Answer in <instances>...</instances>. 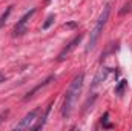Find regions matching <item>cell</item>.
Returning <instances> with one entry per match:
<instances>
[{
  "label": "cell",
  "instance_id": "obj_1",
  "mask_svg": "<svg viewBox=\"0 0 132 131\" xmlns=\"http://www.w3.org/2000/svg\"><path fill=\"white\" fill-rule=\"evenodd\" d=\"M83 80H85V74L80 72L78 76L74 77V80L71 82L68 91H66L65 96V102H63V108H62V116L63 119H68L71 114H72V110L77 103V99H78V94L83 88Z\"/></svg>",
  "mask_w": 132,
  "mask_h": 131
},
{
  "label": "cell",
  "instance_id": "obj_2",
  "mask_svg": "<svg viewBox=\"0 0 132 131\" xmlns=\"http://www.w3.org/2000/svg\"><path fill=\"white\" fill-rule=\"evenodd\" d=\"M109 14H111V3H106V6L103 8L98 20H97V23H95V26H94V30L91 31V39H89V45L86 46V53H89V51H92V49L95 48V45H97V42H98V37L101 35L103 28H104V25H106V22H108V19H109Z\"/></svg>",
  "mask_w": 132,
  "mask_h": 131
},
{
  "label": "cell",
  "instance_id": "obj_3",
  "mask_svg": "<svg viewBox=\"0 0 132 131\" xmlns=\"http://www.w3.org/2000/svg\"><path fill=\"white\" fill-rule=\"evenodd\" d=\"M34 14H35V8H31L28 12H25V14L20 17V20H19V22L15 23V26H14V33H12V35H14V37L23 35V34L26 33V25H28L29 19L32 17Z\"/></svg>",
  "mask_w": 132,
  "mask_h": 131
},
{
  "label": "cell",
  "instance_id": "obj_4",
  "mask_svg": "<svg viewBox=\"0 0 132 131\" xmlns=\"http://www.w3.org/2000/svg\"><path fill=\"white\" fill-rule=\"evenodd\" d=\"M38 113H40V108H35L32 111H29L15 127H14V130H26V128H29V127H32V122L34 120H37V116H38Z\"/></svg>",
  "mask_w": 132,
  "mask_h": 131
},
{
  "label": "cell",
  "instance_id": "obj_5",
  "mask_svg": "<svg viewBox=\"0 0 132 131\" xmlns=\"http://www.w3.org/2000/svg\"><path fill=\"white\" fill-rule=\"evenodd\" d=\"M81 39H83V34H78V35H75V37H74V39H72L68 45H66L65 48H63V51L59 54V60H60V62H62V60H65L66 56H68L71 51H74V49H75V46L81 42Z\"/></svg>",
  "mask_w": 132,
  "mask_h": 131
},
{
  "label": "cell",
  "instance_id": "obj_6",
  "mask_svg": "<svg viewBox=\"0 0 132 131\" xmlns=\"http://www.w3.org/2000/svg\"><path fill=\"white\" fill-rule=\"evenodd\" d=\"M54 79H55L54 76H49V77H48V79H46L45 82H42V83H40V85H37V86H35L34 90H31V91H29V93H28V94H26V96L23 97V100H25V102H26V100H29V99L32 97V96L35 94V93H37V91H38V90H42L43 86H46V85H49V83H51V82H52Z\"/></svg>",
  "mask_w": 132,
  "mask_h": 131
},
{
  "label": "cell",
  "instance_id": "obj_7",
  "mask_svg": "<svg viewBox=\"0 0 132 131\" xmlns=\"http://www.w3.org/2000/svg\"><path fill=\"white\" fill-rule=\"evenodd\" d=\"M54 20H55V16H54V14H49V16L46 17V20H45V23L42 25V30H43V31H46V30H49V28H51V25L54 23Z\"/></svg>",
  "mask_w": 132,
  "mask_h": 131
},
{
  "label": "cell",
  "instance_id": "obj_8",
  "mask_svg": "<svg viewBox=\"0 0 132 131\" xmlns=\"http://www.w3.org/2000/svg\"><path fill=\"white\" fill-rule=\"evenodd\" d=\"M126 86H128V82L126 80H120V83L115 86V94H118V96H121L123 93H125V90H126Z\"/></svg>",
  "mask_w": 132,
  "mask_h": 131
},
{
  "label": "cell",
  "instance_id": "obj_9",
  "mask_svg": "<svg viewBox=\"0 0 132 131\" xmlns=\"http://www.w3.org/2000/svg\"><path fill=\"white\" fill-rule=\"evenodd\" d=\"M11 11H12V6H9V8H8V9H6V11H5V12H3V14L0 16V28H2L3 25H5L6 19H8V17H9V14H11Z\"/></svg>",
  "mask_w": 132,
  "mask_h": 131
},
{
  "label": "cell",
  "instance_id": "obj_10",
  "mask_svg": "<svg viewBox=\"0 0 132 131\" xmlns=\"http://www.w3.org/2000/svg\"><path fill=\"white\" fill-rule=\"evenodd\" d=\"M131 5H132V3H128V5H125V6H123V9L120 11V14H125L126 11H131Z\"/></svg>",
  "mask_w": 132,
  "mask_h": 131
},
{
  "label": "cell",
  "instance_id": "obj_11",
  "mask_svg": "<svg viewBox=\"0 0 132 131\" xmlns=\"http://www.w3.org/2000/svg\"><path fill=\"white\" fill-rule=\"evenodd\" d=\"M66 26H68V28H75V26H77V23H74V22H72V23H68Z\"/></svg>",
  "mask_w": 132,
  "mask_h": 131
},
{
  "label": "cell",
  "instance_id": "obj_12",
  "mask_svg": "<svg viewBox=\"0 0 132 131\" xmlns=\"http://www.w3.org/2000/svg\"><path fill=\"white\" fill-rule=\"evenodd\" d=\"M2 82H5V76H3V72H0V83Z\"/></svg>",
  "mask_w": 132,
  "mask_h": 131
}]
</instances>
